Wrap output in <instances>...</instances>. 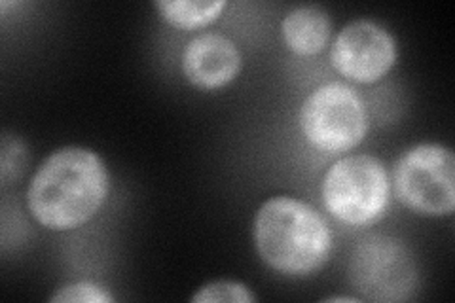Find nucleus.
<instances>
[{
	"label": "nucleus",
	"instance_id": "f257e3e1",
	"mask_svg": "<svg viewBox=\"0 0 455 303\" xmlns=\"http://www.w3.org/2000/svg\"><path fill=\"white\" fill-rule=\"evenodd\" d=\"M108 194V171L95 152L68 147L40 165L27 192V207L50 229H73L101 209Z\"/></svg>",
	"mask_w": 455,
	"mask_h": 303
},
{
	"label": "nucleus",
	"instance_id": "f03ea898",
	"mask_svg": "<svg viewBox=\"0 0 455 303\" xmlns=\"http://www.w3.org/2000/svg\"><path fill=\"white\" fill-rule=\"evenodd\" d=\"M254 244L264 262L284 275H309L332 251V235L319 211L296 197L267 199L256 212Z\"/></svg>",
	"mask_w": 455,
	"mask_h": 303
},
{
	"label": "nucleus",
	"instance_id": "7ed1b4c3",
	"mask_svg": "<svg viewBox=\"0 0 455 303\" xmlns=\"http://www.w3.org/2000/svg\"><path fill=\"white\" fill-rule=\"evenodd\" d=\"M323 201L329 212L344 224H372L387 209V171L374 155L341 157L323 179Z\"/></svg>",
	"mask_w": 455,
	"mask_h": 303
},
{
	"label": "nucleus",
	"instance_id": "20e7f679",
	"mask_svg": "<svg viewBox=\"0 0 455 303\" xmlns=\"http://www.w3.org/2000/svg\"><path fill=\"white\" fill-rule=\"evenodd\" d=\"M395 194L401 203L423 216H446L455 209V160L443 144H418L393 169Z\"/></svg>",
	"mask_w": 455,
	"mask_h": 303
},
{
	"label": "nucleus",
	"instance_id": "39448f33",
	"mask_svg": "<svg viewBox=\"0 0 455 303\" xmlns=\"http://www.w3.org/2000/svg\"><path fill=\"white\" fill-rule=\"evenodd\" d=\"M300 125L313 148L341 154L366 137L368 114L361 95L351 85L331 82L304 100Z\"/></svg>",
	"mask_w": 455,
	"mask_h": 303
},
{
	"label": "nucleus",
	"instance_id": "423d86ee",
	"mask_svg": "<svg viewBox=\"0 0 455 303\" xmlns=\"http://www.w3.org/2000/svg\"><path fill=\"white\" fill-rule=\"evenodd\" d=\"M334 68L341 76L361 84L383 78L396 61V42L381 25L359 20L346 25L331 52Z\"/></svg>",
	"mask_w": 455,
	"mask_h": 303
},
{
	"label": "nucleus",
	"instance_id": "0eeeda50",
	"mask_svg": "<svg viewBox=\"0 0 455 303\" xmlns=\"http://www.w3.org/2000/svg\"><path fill=\"white\" fill-rule=\"evenodd\" d=\"M411 273L410 256L396 241H363L355 252L353 279L372 299H401L396 292L411 286Z\"/></svg>",
	"mask_w": 455,
	"mask_h": 303
},
{
	"label": "nucleus",
	"instance_id": "6e6552de",
	"mask_svg": "<svg viewBox=\"0 0 455 303\" xmlns=\"http://www.w3.org/2000/svg\"><path fill=\"white\" fill-rule=\"evenodd\" d=\"M239 68L241 53L234 40L219 33L196 36L182 55L184 76L202 90H219L230 84Z\"/></svg>",
	"mask_w": 455,
	"mask_h": 303
},
{
	"label": "nucleus",
	"instance_id": "1a4fd4ad",
	"mask_svg": "<svg viewBox=\"0 0 455 303\" xmlns=\"http://www.w3.org/2000/svg\"><path fill=\"white\" fill-rule=\"evenodd\" d=\"M331 18L319 6H298L283 20V36L298 55L319 53L331 38Z\"/></svg>",
	"mask_w": 455,
	"mask_h": 303
},
{
	"label": "nucleus",
	"instance_id": "9d476101",
	"mask_svg": "<svg viewBox=\"0 0 455 303\" xmlns=\"http://www.w3.org/2000/svg\"><path fill=\"white\" fill-rule=\"evenodd\" d=\"M162 18L179 28H197L215 21L226 8L224 0H160Z\"/></svg>",
	"mask_w": 455,
	"mask_h": 303
},
{
	"label": "nucleus",
	"instance_id": "9b49d317",
	"mask_svg": "<svg viewBox=\"0 0 455 303\" xmlns=\"http://www.w3.org/2000/svg\"><path fill=\"white\" fill-rule=\"evenodd\" d=\"M194 303H252L254 296L249 288L234 281H215L202 286V291L192 296Z\"/></svg>",
	"mask_w": 455,
	"mask_h": 303
},
{
	"label": "nucleus",
	"instance_id": "f8f14e48",
	"mask_svg": "<svg viewBox=\"0 0 455 303\" xmlns=\"http://www.w3.org/2000/svg\"><path fill=\"white\" fill-rule=\"evenodd\" d=\"M53 303H112L114 298L107 291V288L99 286L95 283H75V284H67L60 288L52 298Z\"/></svg>",
	"mask_w": 455,
	"mask_h": 303
},
{
	"label": "nucleus",
	"instance_id": "ddd939ff",
	"mask_svg": "<svg viewBox=\"0 0 455 303\" xmlns=\"http://www.w3.org/2000/svg\"><path fill=\"white\" fill-rule=\"evenodd\" d=\"M25 162H27V154H25L23 144L18 139H10L8 135H4V139H3V180H4V184H8L13 171H16V175L20 177L18 171L25 169Z\"/></svg>",
	"mask_w": 455,
	"mask_h": 303
},
{
	"label": "nucleus",
	"instance_id": "4468645a",
	"mask_svg": "<svg viewBox=\"0 0 455 303\" xmlns=\"http://www.w3.org/2000/svg\"><path fill=\"white\" fill-rule=\"evenodd\" d=\"M324 301H357L355 298H349V296H332V298H326Z\"/></svg>",
	"mask_w": 455,
	"mask_h": 303
}]
</instances>
